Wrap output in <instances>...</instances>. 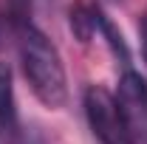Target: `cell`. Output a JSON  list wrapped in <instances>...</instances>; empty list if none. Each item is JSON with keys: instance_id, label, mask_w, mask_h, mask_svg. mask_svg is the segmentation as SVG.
Wrapping results in <instances>:
<instances>
[{"instance_id": "7a4b0ae2", "label": "cell", "mask_w": 147, "mask_h": 144, "mask_svg": "<svg viewBox=\"0 0 147 144\" xmlns=\"http://www.w3.org/2000/svg\"><path fill=\"white\" fill-rule=\"evenodd\" d=\"M85 116H88L93 139L99 144H136V139L130 136L127 124L116 108L113 93H108L105 88L91 85L85 90Z\"/></svg>"}, {"instance_id": "5b68a950", "label": "cell", "mask_w": 147, "mask_h": 144, "mask_svg": "<svg viewBox=\"0 0 147 144\" xmlns=\"http://www.w3.org/2000/svg\"><path fill=\"white\" fill-rule=\"evenodd\" d=\"M96 23H99V9H96V6L79 3V6L71 9V31L79 37L82 42H88V40L96 34Z\"/></svg>"}, {"instance_id": "277c9868", "label": "cell", "mask_w": 147, "mask_h": 144, "mask_svg": "<svg viewBox=\"0 0 147 144\" xmlns=\"http://www.w3.org/2000/svg\"><path fill=\"white\" fill-rule=\"evenodd\" d=\"M17 130V102H14V76L6 62H0V133L11 136Z\"/></svg>"}, {"instance_id": "3957f363", "label": "cell", "mask_w": 147, "mask_h": 144, "mask_svg": "<svg viewBox=\"0 0 147 144\" xmlns=\"http://www.w3.org/2000/svg\"><path fill=\"white\" fill-rule=\"evenodd\" d=\"M113 99L136 144H147V79L127 68L119 76V88Z\"/></svg>"}, {"instance_id": "6da1fadb", "label": "cell", "mask_w": 147, "mask_h": 144, "mask_svg": "<svg viewBox=\"0 0 147 144\" xmlns=\"http://www.w3.org/2000/svg\"><path fill=\"white\" fill-rule=\"evenodd\" d=\"M20 68L28 88L48 110H59L68 102V79L57 45L28 20L17 23Z\"/></svg>"}, {"instance_id": "ba28073f", "label": "cell", "mask_w": 147, "mask_h": 144, "mask_svg": "<svg viewBox=\"0 0 147 144\" xmlns=\"http://www.w3.org/2000/svg\"><path fill=\"white\" fill-rule=\"evenodd\" d=\"M0 31H3V26H0Z\"/></svg>"}, {"instance_id": "52a82bcc", "label": "cell", "mask_w": 147, "mask_h": 144, "mask_svg": "<svg viewBox=\"0 0 147 144\" xmlns=\"http://www.w3.org/2000/svg\"><path fill=\"white\" fill-rule=\"evenodd\" d=\"M139 37H142V54H144V62H147V14L139 23Z\"/></svg>"}, {"instance_id": "8992f818", "label": "cell", "mask_w": 147, "mask_h": 144, "mask_svg": "<svg viewBox=\"0 0 147 144\" xmlns=\"http://www.w3.org/2000/svg\"><path fill=\"white\" fill-rule=\"evenodd\" d=\"M28 3H31V0H9V6H11V14H14V23H23V20H26Z\"/></svg>"}]
</instances>
